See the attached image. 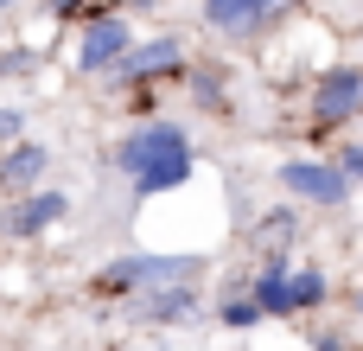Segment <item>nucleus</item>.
Listing matches in <instances>:
<instances>
[{"instance_id":"obj_1","label":"nucleus","mask_w":363,"mask_h":351,"mask_svg":"<svg viewBox=\"0 0 363 351\" xmlns=\"http://www.w3.org/2000/svg\"><path fill=\"white\" fill-rule=\"evenodd\" d=\"M121 173L134 179L140 198H160L191 179V134L179 122H147L121 141Z\"/></svg>"},{"instance_id":"obj_2","label":"nucleus","mask_w":363,"mask_h":351,"mask_svg":"<svg viewBox=\"0 0 363 351\" xmlns=\"http://www.w3.org/2000/svg\"><path fill=\"white\" fill-rule=\"evenodd\" d=\"M198 269H204L198 256H147V249H134V256H115V262L102 269V288H108V294H153V288L191 281Z\"/></svg>"},{"instance_id":"obj_3","label":"nucleus","mask_w":363,"mask_h":351,"mask_svg":"<svg viewBox=\"0 0 363 351\" xmlns=\"http://www.w3.org/2000/svg\"><path fill=\"white\" fill-rule=\"evenodd\" d=\"M128 51H134V32H128V19H121V13H96V19L83 26V38H77V70H83V77H96V70H115Z\"/></svg>"},{"instance_id":"obj_4","label":"nucleus","mask_w":363,"mask_h":351,"mask_svg":"<svg viewBox=\"0 0 363 351\" xmlns=\"http://www.w3.org/2000/svg\"><path fill=\"white\" fill-rule=\"evenodd\" d=\"M357 109H363V70L357 64L325 70L319 90H313V128H338V122H351Z\"/></svg>"},{"instance_id":"obj_5","label":"nucleus","mask_w":363,"mask_h":351,"mask_svg":"<svg viewBox=\"0 0 363 351\" xmlns=\"http://www.w3.org/2000/svg\"><path fill=\"white\" fill-rule=\"evenodd\" d=\"M281 185L294 198H306V205H345L351 198V179L338 166H325V160H287L281 166Z\"/></svg>"},{"instance_id":"obj_6","label":"nucleus","mask_w":363,"mask_h":351,"mask_svg":"<svg viewBox=\"0 0 363 351\" xmlns=\"http://www.w3.org/2000/svg\"><path fill=\"white\" fill-rule=\"evenodd\" d=\"M179 64H185L179 38H147V45H134V51L115 64V77H121V83H153V77H166V70H179Z\"/></svg>"},{"instance_id":"obj_7","label":"nucleus","mask_w":363,"mask_h":351,"mask_svg":"<svg viewBox=\"0 0 363 351\" xmlns=\"http://www.w3.org/2000/svg\"><path fill=\"white\" fill-rule=\"evenodd\" d=\"M57 217H70V198H64V192H32V198H19V205L6 211V230H13V237H38V230H51Z\"/></svg>"},{"instance_id":"obj_8","label":"nucleus","mask_w":363,"mask_h":351,"mask_svg":"<svg viewBox=\"0 0 363 351\" xmlns=\"http://www.w3.org/2000/svg\"><path fill=\"white\" fill-rule=\"evenodd\" d=\"M249 301H255L262 313L287 320V313H294V269H287V262H268V269L249 281Z\"/></svg>"},{"instance_id":"obj_9","label":"nucleus","mask_w":363,"mask_h":351,"mask_svg":"<svg viewBox=\"0 0 363 351\" xmlns=\"http://www.w3.org/2000/svg\"><path fill=\"white\" fill-rule=\"evenodd\" d=\"M38 179H45V147H38V141H19V147L0 160V185H6V192H26V198H32V192H45Z\"/></svg>"},{"instance_id":"obj_10","label":"nucleus","mask_w":363,"mask_h":351,"mask_svg":"<svg viewBox=\"0 0 363 351\" xmlns=\"http://www.w3.org/2000/svg\"><path fill=\"white\" fill-rule=\"evenodd\" d=\"M191 307H198L191 281H172V288H153V294H140V320H147V326H172V320H191Z\"/></svg>"},{"instance_id":"obj_11","label":"nucleus","mask_w":363,"mask_h":351,"mask_svg":"<svg viewBox=\"0 0 363 351\" xmlns=\"http://www.w3.org/2000/svg\"><path fill=\"white\" fill-rule=\"evenodd\" d=\"M268 13H274V0H204V19L217 32H255V26H268Z\"/></svg>"},{"instance_id":"obj_12","label":"nucleus","mask_w":363,"mask_h":351,"mask_svg":"<svg viewBox=\"0 0 363 351\" xmlns=\"http://www.w3.org/2000/svg\"><path fill=\"white\" fill-rule=\"evenodd\" d=\"M332 294V281H325V269H294V313H306V307H319Z\"/></svg>"},{"instance_id":"obj_13","label":"nucleus","mask_w":363,"mask_h":351,"mask_svg":"<svg viewBox=\"0 0 363 351\" xmlns=\"http://www.w3.org/2000/svg\"><path fill=\"white\" fill-rule=\"evenodd\" d=\"M223 326H230V333H249V326H262V307H255L249 294H230V301H223Z\"/></svg>"},{"instance_id":"obj_14","label":"nucleus","mask_w":363,"mask_h":351,"mask_svg":"<svg viewBox=\"0 0 363 351\" xmlns=\"http://www.w3.org/2000/svg\"><path fill=\"white\" fill-rule=\"evenodd\" d=\"M262 237H268V249H287L294 243V211H268L262 217Z\"/></svg>"},{"instance_id":"obj_15","label":"nucleus","mask_w":363,"mask_h":351,"mask_svg":"<svg viewBox=\"0 0 363 351\" xmlns=\"http://www.w3.org/2000/svg\"><path fill=\"white\" fill-rule=\"evenodd\" d=\"M338 173H345L351 185L363 179V141H357V147H345V153H338Z\"/></svg>"},{"instance_id":"obj_16","label":"nucleus","mask_w":363,"mask_h":351,"mask_svg":"<svg viewBox=\"0 0 363 351\" xmlns=\"http://www.w3.org/2000/svg\"><path fill=\"white\" fill-rule=\"evenodd\" d=\"M19 134H26V115H19V109H0V141L19 147Z\"/></svg>"},{"instance_id":"obj_17","label":"nucleus","mask_w":363,"mask_h":351,"mask_svg":"<svg viewBox=\"0 0 363 351\" xmlns=\"http://www.w3.org/2000/svg\"><path fill=\"white\" fill-rule=\"evenodd\" d=\"M6 6H13V0H0V13H6Z\"/></svg>"}]
</instances>
